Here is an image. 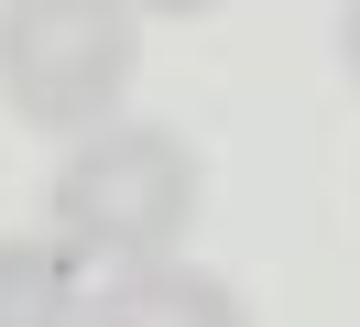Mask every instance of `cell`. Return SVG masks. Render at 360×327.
Instances as JSON below:
<instances>
[{
  "label": "cell",
  "instance_id": "obj_5",
  "mask_svg": "<svg viewBox=\"0 0 360 327\" xmlns=\"http://www.w3.org/2000/svg\"><path fill=\"white\" fill-rule=\"evenodd\" d=\"M338 65H349V87H360V0H349V22H338Z\"/></svg>",
  "mask_w": 360,
  "mask_h": 327
},
{
  "label": "cell",
  "instance_id": "obj_2",
  "mask_svg": "<svg viewBox=\"0 0 360 327\" xmlns=\"http://www.w3.org/2000/svg\"><path fill=\"white\" fill-rule=\"evenodd\" d=\"M197 186H207L197 153L164 120H110V131H77L66 174H55V218H66L98 262H153V251L186 240Z\"/></svg>",
  "mask_w": 360,
  "mask_h": 327
},
{
  "label": "cell",
  "instance_id": "obj_4",
  "mask_svg": "<svg viewBox=\"0 0 360 327\" xmlns=\"http://www.w3.org/2000/svg\"><path fill=\"white\" fill-rule=\"evenodd\" d=\"M175 316L229 327V316H240V295H229L219 273H186L175 251H153V262H120V283L98 295V327H175Z\"/></svg>",
  "mask_w": 360,
  "mask_h": 327
},
{
  "label": "cell",
  "instance_id": "obj_6",
  "mask_svg": "<svg viewBox=\"0 0 360 327\" xmlns=\"http://www.w3.org/2000/svg\"><path fill=\"white\" fill-rule=\"evenodd\" d=\"M131 11H153V22H186V11H219V0H131Z\"/></svg>",
  "mask_w": 360,
  "mask_h": 327
},
{
  "label": "cell",
  "instance_id": "obj_3",
  "mask_svg": "<svg viewBox=\"0 0 360 327\" xmlns=\"http://www.w3.org/2000/svg\"><path fill=\"white\" fill-rule=\"evenodd\" d=\"M98 251L55 218V229L0 240V327H98Z\"/></svg>",
  "mask_w": 360,
  "mask_h": 327
},
{
  "label": "cell",
  "instance_id": "obj_1",
  "mask_svg": "<svg viewBox=\"0 0 360 327\" xmlns=\"http://www.w3.org/2000/svg\"><path fill=\"white\" fill-rule=\"evenodd\" d=\"M142 65L131 0H11L0 11V98L33 131H98Z\"/></svg>",
  "mask_w": 360,
  "mask_h": 327
}]
</instances>
